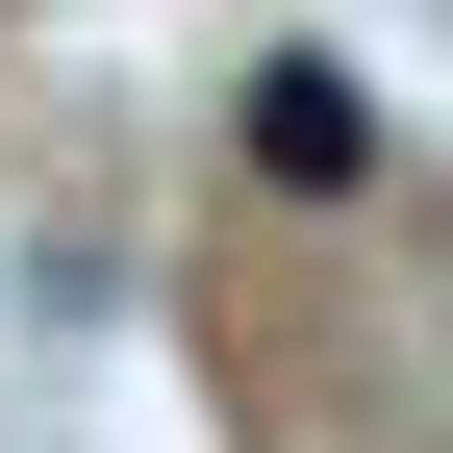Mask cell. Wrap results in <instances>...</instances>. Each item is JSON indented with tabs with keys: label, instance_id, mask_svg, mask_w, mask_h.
<instances>
[{
	"label": "cell",
	"instance_id": "cell-1",
	"mask_svg": "<svg viewBox=\"0 0 453 453\" xmlns=\"http://www.w3.org/2000/svg\"><path fill=\"white\" fill-rule=\"evenodd\" d=\"M226 151H252V177H277V202H353V177H378V101H353V76H327V50H277V76H252V101H226Z\"/></svg>",
	"mask_w": 453,
	"mask_h": 453
}]
</instances>
